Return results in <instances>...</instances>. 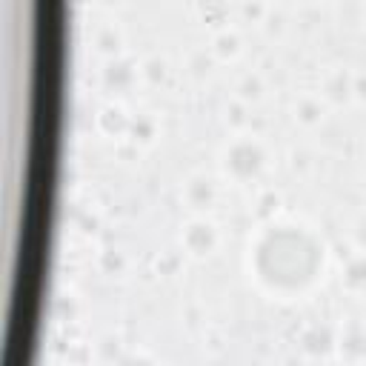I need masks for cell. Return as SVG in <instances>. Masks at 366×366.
Listing matches in <instances>:
<instances>
[{
    "label": "cell",
    "mask_w": 366,
    "mask_h": 366,
    "mask_svg": "<svg viewBox=\"0 0 366 366\" xmlns=\"http://www.w3.org/2000/svg\"><path fill=\"white\" fill-rule=\"evenodd\" d=\"M252 278L272 295H300L326 269V244L318 232L292 221H269L249 244Z\"/></svg>",
    "instance_id": "1"
},
{
    "label": "cell",
    "mask_w": 366,
    "mask_h": 366,
    "mask_svg": "<svg viewBox=\"0 0 366 366\" xmlns=\"http://www.w3.org/2000/svg\"><path fill=\"white\" fill-rule=\"evenodd\" d=\"M263 160H266V155H263L261 143L252 140V137H238L224 152V169L235 180H252V177H258L261 169H263Z\"/></svg>",
    "instance_id": "2"
},
{
    "label": "cell",
    "mask_w": 366,
    "mask_h": 366,
    "mask_svg": "<svg viewBox=\"0 0 366 366\" xmlns=\"http://www.w3.org/2000/svg\"><path fill=\"white\" fill-rule=\"evenodd\" d=\"M135 75H137L135 63L129 58H123V55H115V58L106 61V66L100 72V80H103V86L109 92H126L135 83Z\"/></svg>",
    "instance_id": "3"
},
{
    "label": "cell",
    "mask_w": 366,
    "mask_h": 366,
    "mask_svg": "<svg viewBox=\"0 0 366 366\" xmlns=\"http://www.w3.org/2000/svg\"><path fill=\"white\" fill-rule=\"evenodd\" d=\"M215 244H218V232L209 221H189L183 226V246L192 255H206L215 249Z\"/></svg>",
    "instance_id": "4"
},
{
    "label": "cell",
    "mask_w": 366,
    "mask_h": 366,
    "mask_svg": "<svg viewBox=\"0 0 366 366\" xmlns=\"http://www.w3.org/2000/svg\"><path fill=\"white\" fill-rule=\"evenodd\" d=\"M187 201L195 209H209L215 204V183L209 177H204V174L189 177V183H187Z\"/></svg>",
    "instance_id": "5"
},
{
    "label": "cell",
    "mask_w": 366,
    "mask_h": 366,
    "mask_svg": "<svg viewBox=\"0 0 366 366\" xmlns=\"http://www.w3.org/2000/svg\"><path fill=\"white\" fill-rule=\"evenodd\" d=\"M300 343H303L306 355H312V357H323V355L335 346V338H332V332H329L326 326H309V329L303 332Z\"/></svg>",
    "instance_id": "6"
},
{
    "label": "cell",
    "mask_w": 366,
    "mask_h": 366,
    "mask_svg": "<svg viewBox=\"0 0 366 366\" xmlns=\"http://www.w3.org/2000/svg\"><path fill=\"white\" fill-rule=\"evenodd\" d=\"M129 117H132V115H126L123 106H106V109L98 115V126H100L109 137H120V135H126V129H129Z\"/></svg>",
    "instance_id": "7"
},
{
    "label": "cell",
    "mask_w": 366,
    "mask_h": 366,
    "mask_svg": "<svg viewBox=\"0 0 366 366\" xmlns=\"http://www.w3.org/2000/svg\"><path fill=\"white\" fill-rule=\"evenodd\" d=\"M155 135H157V123H155V117H149V115H132V117H129L126 137H129L135 146H137V143H149Z\"/></svg>",
    "instance_id": "8"
},
{
    "label": "cell",
    "mask_w": 366,
    "mask_h": 366,
    "mask_svg": "<svg viewBox=\"0 0 366 366\" xmlns=\"http://www.w3.org/2000/svg\"><path fill=\"white\" fill-rule=\"evenodd\" d=\"M323 95L335 103H343L352 98V78L346 72H332L326 80H323Z\"/></svg>",
    "instance_id": "9"
},
{
    "label": "cell",
    "mask_w": 366,
    "mask_h": 366,
    "mask_svg": "<svg viewBox=\"0 0 366 366\" xmlns=\"http://www.w3.org/2000/svg\"><path fill=\"white\" fill-rule=\"evenodd\" d=\"M340 355L349 357V360H357L366 355V332L357 329V326H349L343 335H340Z\"/></svg>",
    "instance_id": "10"
},
{
    "label": "cell",
    "mask_w": 366,
    "mask_h": 366,
    "mask_svg": "<svg viewBox=\"0 0 366 366\" xmlns=\"http://www.w3.org/2000/svg\"><path fill=\"white\" fill-rule=\"evenodd\" d=\"M343 281H346L352 289L366 286V255H349V258H346Z\"/></svg>",
    "instance_id": "11"
},
{
    "label": "cell",
    "mask_w": 366,
    "mask_h": 366,
    "mask_svg": "<svg viewBox=\"0 0 366 366\" xmlns=\"http://www.w3.org/2000/svg\"><path fill=\"white\" fill-rule=\"evenodd\" d=\"M201 15H204V21L209 23V26H218V29H224V23H226V15H229V9H226V4L224 0H201Z\"/></svg>",
    "instance_id": "12"
},
{
    "label": "cell",
    "mask_w": 366,
    "mask_h": 366,
    "mask_svg": "<svg viewBox=\"0 0 366 366\" xmlns=\"http://www.w3.org/2000/svg\"><path fill=\"white\" fill-rule=\"evenodd\" d=\"M95 46H98V52H100V55H106V58L120 55V35H117V29L103 26V29L95 35Z\"/></svg>",
    "instance_id": "13"
},
{
    "label": "cell",
    "mask_w": 366,
    "mask_h": 366,
    "mask_svg": "<svg viewBox=\"0 0 366 366\" xmlns=\"http://www.w3.org/2000/svg\"><path fill=\"white\" fill-rule=\"evenodd\" d=\"M140 75H143L152 86H160V83L166 80V61L157 58V55H155V58H146L143 66H140Z\"/></svg>",
    "instance_id": "14"
},
{
    "label": "cell",
    "mask_w": 366,
    "mask_h": 366,
    "mask_svg": "<svg viewBox=\"0 0 366 366\" xmlns=\"http://www.w3.org/2000/svg\"><path fill=\"white\" fill-rule=\"evenodd\" d=\"M295 115H298V120H303V123H315V120H320L323 106H320L318 98H300L298 106H295Z\"/></svg>",
    "instance_id": "15"
},
{
    "label": "cell",
    "mask_w": 366,
    "mask_h": 366,
    "mask_svg": "<svg viewBox=\"0 0 366 366\" xmlns=\"http://www.w3.org/2000/svg\"><path fill=\"white\" fill-rule=\"evenodd\" d=\"M235 52H238V35L232 29H218V35H215V55L229 58Z\"/></svg>",
    "instance_id": "16"
},
{
    "label": "cell",
    "mask_w": 366,
    "mask_h": 366,
    "mask_svg": "<svg viewBox=\"0 0 366 366\" xmlns=\"http://www.w3.org/2000/svg\"><path fill=\"white\" fill-rule=\"evenodd\" d=\"M123 266H126V258H123V252H120V249L109 246V249H103V252H100V269H103V272L117 275V272H123Z\"/></svg>",
    "instance_id": "17"
},
{
    "label": "cell",
    "mask_w": 366,
    "mask_h": 366,
    "mask_svg": "<svg viewBox=\"0 0 366 366\" xmlns=\"http://www.w3.org/2000/svg\"><path fill=\"white\" fill-rule=\"evenodd\" d=\"M278 204H281V198H278V192H272V189H263L261 195H258V201H255V212H258V218H272L275 215V209H278Z\"/></svg>",
    "instance_id": "18"
},
{
    "label": "cell",
    "mask_w": 366,
    "mask_h": 366,
    "mask_svg": "<svg viewBox=\"0 0 366 366\" xmlns=\"http://www.w3.org/2000/svg\"><path fill=\"white\" fill-rule=\"evenodd\" d=\"M261 89H263V83H261V78L258 75H244L241 78V83H238V92H241V100H258L261 98Z\"/></svg>",
    "instance_id": "19"
},
{
    "label": "cell",
    "mask_w": 366,
    "mask_h": 366,
    "mask_svg": "<svg viewBox=\"0 0 366 366\" xmlns=\"http://www.w3.org/2000/svg\"><path fill=\"white\" fill-rule=\"evenodd\" d=\"M246 106H244V100H232L229 106H226V120L232 123V126H241V123H246Z\"/></svg>",
    "instance_id": "20"
},
{
    "label": "cell",
    "mask_w": 366,
    "mask_h": 366,
    "mask_svg": "<svg viewBox=\"0 0 366 366\" xmlns=\"http://www.w3.org/2000/svg\"><path fill=\"white\" fill-rule=\"evenodd\" d=\"M244 18L246 21H261L263 18V4L261 0H246L244 4Z\"/></svg>",
    "instance_id": "21"
},
{
    "label": "cell",
    "mask_w": 366,
    "mask_h": 366,
    "mask_svg": "<svg viewBox=\"0 0 366 366\" xmlns=\"http://www.w3.org/2000/svg\"><path fill=\"white\" fill-rule=\"evenodd\" d=\"M177 266H180V258H177V255H163V258L157 261V272H160V275H172Z\"/></svg>",
    "instance_id": "22"
},
{
    "label": "cell",
    "mask_w": 366,
    "mask_h": 366,
    "mask_svg": "<svg viewBox=\"0 0 366 366\" xmlns=\"http://www.w3.org/2000/svg\"><path fill=\"white\" fill-rule=\"evenodd\" d=\"M352 95H355L357 100H366V72H357V75L352 78Z\"/></svg>",
    "instance_id": "23"
},
{
    "label": "cell",
    "mask_w": 366,
    "mask_h": 366,
    "mask_svg": "<svg viewBox=\"0 0 366 366\" xmlns=\"http://www.w3.org/2000/svg\"><path fill=\"white\" fill-rule=\"evenodd\" d=\"M355 241L366 246V212H363V215L355 221Z\"/></svg>",
    "instance_id": "24"
},
{
    "label": "cell",
    "mask_w": 366,
    "mask_h": 366,
    "mask_svg": "<svg viewBox=\"0 0 366 366\" xmlns=\"http://www.w3.org/2000/svg\"><path fill=\"white\" fill-rule=\"evenodd\" d=\"M192 69H195L198 75H204V72L209 69V58H206V55H195V58H192Z\"/></svg>",
    "instance_id": "25"
},
{
    "label": "cell",
    "mask_w": 366,
    "mask_h": 366,
    "mask_svg": "<svg viewBox=\"0 0 366 366\" xmlns=\"http://www.w3.org/2000/svg\"><path fill=\"white\" fill-rule=\"evenodd\" d=\"M281 23H283V18H281L278 12L266 15V26H269V32H278V29H281Z\"/></svg>",
    "instance_id": "26"
}]
</instances>
